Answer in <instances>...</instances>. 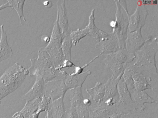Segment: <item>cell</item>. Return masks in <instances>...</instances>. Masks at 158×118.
Returning a JSON list of instances; mask_svg holds the SVG:
<instances>
[{
	"instance_id": "6da1fadb",
	"label": "cell",
	"mask_w": 158,
	"mask_h": 118,
	"mask_svg": "<svg viewBox=\"0 0 158 118\" xmlns=\"http://www.w3.org/2000/svg\"><path fill=\"white\" fill-rule=\"evenodd\" d=\"M28 74V69L17 62L7 69L0 77V101L19 87Z\"/></svg>"
},
{
	"instance_id": "7a4b0ae2",
	"label": "cell",
	"mask_w": 158,
	"mask_h": 118,
	"mask_svg": "<svg viewBox=\"0 0 158 118\" xmlns=\"http://www.w3.org/2000/svg\"><path fill=\"white\" fill-rule=\"evenodd\" d=\"M68 89L63 79H55L44 83L43 96L50 97L52 101L64 97Z\"/></svg>"
},
{
	"instance_id": "3957f363",
	"label": "cell",
	"mask_w": 158,
	"mask_h": 118,
	"mask_svg": "<svg viewBox=\"0 0 158 118\" xmlns=\"http://www.w3.org/2000/svg\"><path fill=\"white\" fill-rule=\"evenodd\" d=\"M35 81L30 89L23 96L22 100L26 101L43 96V89L44 84V80L39 77H36Z\"/></svg>"
},
{
	"instance_id": "277c9868",
	"label": "cell",
	"mask_w": 158,
	"mask_h": 118,
	"mask_svg": "<svg viewBox=\"0 0 158 118\" xmlns=\"http://www.w3.org/2000/svg\"><path fill=\"white\" fill-rule=\"evenodd\" d=\"M90 74V71H88L79 74H67L64 81L68 89L82 87L86 78Z\"/></svg>"
},
{
	"instance_id": "5b68a950",
	"label": "cell",
	"mask_w": 158,
	"mask_h": 118,
	"mask_svg": "<svg viewBox=\"0 0 158 118\" xmlns=\"http://www.w3.org/2000/svg\"><path fill=\"white\" fill-rule=\"evenodd\" d=\"M0 62L11 58L13 55L12 49L8 44L7 35L4 30L3 24L0 26Z\"/></svg>"
},
{
	"instance_id": "8992f818",
	"label": "cell",
	"mask_w": 158,
	"mask_h": 118,
	"mask_svg": "<svg viewBox=\"0 0 158 118\" xmlns=\"http://www.w3.org/2000/svg\"><path fill=\"white\" fill-rule=\"evenodd\" d=\"M65 95L69 99L70 106L75 108L81 103L84 99L82 87L68 89Z\"/></svg>"
},
{
	"instance_id": "52a82bcc",
	"label": "cell",
	"mask_w": 158,
	"mask_h": 118,
	"mask_svg": "<svg viewBox=\"0 0 158 118\" xmlns=\"http://www.w3.org/2000/svg\"><path fill=\"white\" fill-rule=\"evenodd\" d=\"M64 97L51 101L49 109L53 118H64L66 111L64 104Z\"/></svg>"
},
{
	"instance_id": "ba28073f",
	"label": "cell",
	"mask_w": 158,
	"mask_h": 118,
	"mask_svg": "<svg viewBox=\"0 0 158 118\" xmlns=\"http://www.w3.org/2000/svg\"><path fill=\"white\" fill-rule=\"evenodd\" d=\"M42 98H37L26 101L23 108L19 112L24 118H29L30 116L37 109Z\"/></svg>"
},
{
	"instance_id": "9c48e42d",
	"label": "cell",
	"mask_w": 158,
	"mask_h": 118,
	"mask_svg": "<svg viewBox=\"0 0 158 118\" xmlns=\"http://www.w3.org/2000/svg\"><path fill=\"white\" fill-rule=\"evenodd\" d=\"M25 0H7L11 7L17 12L19 16L21 26L23 25L22 18L24 21H26L23 14V6Z\"/></svg>"
},
{
	"instance_id": "30bf717a",
	"label": "cell",
	"mask_w": 158,
	"mask_h": 118,
	"mask_svg": "<svg viewBox=\"0 0 158 118\" xmlns=\"http://www.w3.org/2000/svg\"><path fill=\"white\" fill-rule=\"evenodd\" d=\"M89 106L84 104L83 102L75 108L78 118H89Z\"/></svg>"
},
{
	"instance_id": "8fae6325",
	"label": "cell",
	"mask_w": 158,
	"mask_h": 118,
	"mask_svg": "<svg viewBox=\"0 0 158 118\" xmlns=\"http://www.w3.org/2000/svg\"><path fill=\"white\" fill-rule=\"evenodd\" d=\"M64 118H78V115L75 108L70 106L66 109V111Z\"/></svg>"
},
{
	"instance_id": "7c38bea8",
	"label": "cell",
	"mask_w": 158,
	"mask_h": 118,
	"mask_svg": "<svg viewBox=\"0 0 158 118\" xmlns=\"http://www.w3.org/2000/svg\"><path fill=\"white\" fill-rule=\"evenodd\" d=\"M12 118H24L23 116L19 112L15 113L12 116Z\"/></svg>"
},
{
	"instance_id": "4fadbf2b",
	"label": "cell",
	"mask_w": 158,
	"mask_h": 118,
	"mask_svg": "<svg viewBox=\"0 0 158 118\" xmlns=\"http://www.w3.org/2000/svg\"><path fill=\"white\" fill-rule=\"evenodd\" d=\"M8 7H11L9 3L8 2L0 6V11Z\"/></svg>"
},
{
	"instance_id": "5bb4252c",
	"label": "cell",
	"mask_w": 158,
	"mask_h": 118,
	"mask_svg": "<svg viewBox=\"0 0 158 118\" xmlns=\"http://www.w3.org/2000/svg\"><path fill=\"white\" fill-rule=\"evenodd\" d=\"M45 118H53L51 112L49 109L46 112Z\"/></svg>"
},
{
	"instance_id": "9a60e30c",
	"label": "cell",
	"mask_w": 158,
	"mask_h": 118,
	"mask_svg": "<svg viewBox=\"0 0 158 118\" xmlns=\"http://www.w3.org/2000/svg\"><path fill=\"white\" fill-rule=\"evenodd\" d=\"M83 102L84 104L89 106L91 104L90 101L88 99H84L83 101Z\"/></svg>"
},
{
	"instance_id": "2e32d148",
	"label": "cell",
	"mask_w": 158,
	"mask_h": 118,
	"mask_svg": "<svg viewBox=\"0 0 158 118\" xmlns=\"http://www.w3.org/2000/svg\"><path fill=\"white\" fill-rule=\"evenodd\" d=\"M44 40L46 42H48L49 41L50 39L48 37H45Z\"/></svg>"
}]
</instances>
